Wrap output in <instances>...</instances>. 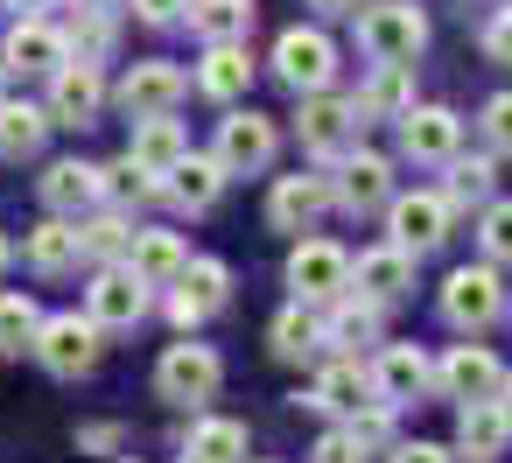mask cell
<instances>
[{"label":"cell","instance_id":"obj_1","mask_svg":"<svg viewBox=\"0 0 512 463\" xmlns=\"http://www.w3.org/2000/svg\"><path fill=\"white\" fill-rule=\"evenodd\" d=\"M358 50L372 64H414L428 50V22L421 8H407V0H379V8L358 15Z\"/></svg>","mask_w":512,"mask_h":463},{"label":"cell","instance_id":"obj_2","mask_svg":"<svg viewBox=\"0 0 512 463\" xmlns=\"http://www.w3.org/2000/svg\"><path fill=\"white\" fill-rule=\"evenodd\" d=\"M155 386H162V400H176V407H204V400H218V386H225V358L211 351V344H169L162 351V365H155Z\"/></svg>","mask_w":512,"mask_h":463},{"label":"cell","instance_id":"obj_3","mask_svg":"<svg viewBox=\"0 0 512 463\" xmlns=\"http://www.w3.org/2000/svg\"><path fill=\"white\" fill-rule=\"evenodd\" d=\"M106 330L92 323V316H43V330H36V358H43V372H57V379H78V372H92L99 365V344Z\"/></svg>","mask_w":512,"mask_h":463},{"label":"cell","instance_id":"obj_4","mask_svg":"<svg viewBox=\"0 0 512 463\" xmlns=\"http://www.w3.org/2000/svg\"><path fill=\"white\" fill-rule=\"evenodd\" d=\"M274 78H281L288 92H330V78H337V43H330L323 29H288V36L274 43Z\"/></svg>","mask_w":512,"mask_h":463},{"label":"cell","instance_id":"obj_5","mask_svg":"<svg viewBox=\"0 0 512 463\" xmlns=\"http://www.w3.org/2000/svg\"><path fill=\"white\" fill-rule=\"evenodd\" d=\"M358 106L351 99H330V92H302V120H295V134H302V148L309 155H323V162H337V155H351L358 148Z\"/></svg>","mask_w":512,"mask_h":463},{"label":"cell","instance_id":"obj_6","mask_svg":"<svg viewBox=\"0 0 512 463\" xmlns=\"http://www.w3.org/2000/svg\"><path fill=\"white\" fill-rule=\"evenodd\" d=\"M449 218H456V211H449L442 190H414V197H393V204H386V239L421 260V253H435V246L449 239Z\"/></svg>","mask_w":512,"mask_h":463},{"label":"cell","instance_id":"obj_7","mask_svg":"<svg viewBox=\"0 0 512 463\" xmlns=\"http://www.w3.org/2000/svg\"><path fill=\"white\" fill-rule=\"evenodd\" d=\"M288 288H295V302H337V295H351V253L330 246V239H302L288 253Z\"/></svg>","mask_w":512,"mask_h":463},{"label":"cell","instance_id":"obj_8","mask_svg":"<svg viewBox=\"0 0 512 463\" xmlns=\"http://www.w3.org/2000/svg\"><path fill=\"white\" fill-rule=\"evenodd\" d=\"M330 197H337L351 218H365V211H386V204H393V162H386V155H365V148L337 155Z\"/></svg>","mask_w":512,"mask_h":463},{"label":"cell","instance_id":"obj_9","mask_svg":"<svg viewBox=\"0 0 512 463\" xmlns=\"http://www.w3.org/2000/svg\"><path fill=\"white\" fill-rule=\"evenodd\" d=\"M85 316H92L99 330H134V323L148 316V281H141L127 260H113V267L85 288Z\"/></svg>","mask_w":512,"mask_h":463},{"label":"cell","instance_id":"obj_10","mask_svg":"<svg viewBox=\"0 0 512 463\" xmlns=\"http://www.w3.org/2000/svg\"><path fill=\"white\" fill-rule=\"evenodd\" d=\"M274 148H281V127H274L267 113H232V120H218V162H225V176H260V169L274 162Z\"/></svg>","mask_w":512,"mask_h":463},{"label":"cell","instance_id":"obj_11","mask_svg":"<svg viewBox=\"0 0 512 463\" xmlns=\"http://www.w3.org/2000/svg\"><path fill=\"white\" fill-rule=\"evenodd\" d=\"M225 302H232V267H225V260H190V267L176 274L169 316H176V330H197V323L218 316Z\"/></svg>","mask_w":512,"mask_h":463},{"label":"cell","instance_id":"obj_12","mask_svg":"<svg viewBox=\"0 0 512 463\" xmlns=\"http://www.w3.org/2000/svg\"><path fill=\"white\" fill-rule=\"evenodd\" d=\"M99 106H106V78H99V64H85V57L71 64V57H64V64L50 71V120H57V127H92Z\"/></svg>","mask_w":512,"mask_h":463},{"label":"cell","instance_id":"obj_13","mask_svg":"<svg viewBox=\"0 0 512 463\" xmlns=\"http://www.w3.org/2000/svg\"><path fill=\"white\" fill-rule=\"evenodd\" d=\"M498 309H505V295H498L491 260H484V267H456V274L442 281V316H449L456 330H484Z\"/></svg>","mask_w":512,"mask_h":463},{"label":"cell","instance_id":"obj_14","mask_svg":"<svg viewBox=\"0 0 512 463\" xmlns=\"http://www.w3.org/2000/svg\"><path fill=\"white\" fill-rule=\"evenodd\" d=\"M190 92V78L176 71V64H162V57H148V64H134L127 78H120V113L127 120H148V113H176V99Z\"/></svg>","mask_w":512,"mask_h":463},{"label":"cell","instance_id":"obj_15","mask_svg":"<svg viewBox=\"0 0 512 463\" xmlns=\"http://www.w3.org/2000/svg\"><path fill=\"white\" fill-rule=\"evenodd\" d=\"M505 442H512V414L498 407V393L491 400H463V414H456V456L463 463H498Z\"/></svg>","mask_w":512,"mask_h":463},{"label":"cell","instance_id":"obj_16","mask_svg":"<svg viewBox=\"0 0 512 463\" xmlns=\"http://www.w3.org/2000/svg\"><path fill=\"white\" fill-rule=\"evenodd\" d=\"M351 288L365 295V302H400L407 288H414V253L407 246H372V253H358L351 260Z\"/></svg>","mask_w":512,"mask_h":463},{"label":"cell","instance_id":"obj_17","mask_svg":"<svg viewBox=\"0 0 512 463\" xmlns=\"http://www.w3.org/2000/svg\"><path fill=\"white\" fill-rule=\"evenodd\" d=\"M456 141H463V120H456L449 106H407V113H400V148H407L414 162H449Z\"/></svg>","mask_w":512,"mask_h":463},{"label":"cell","instance_id":"obj_18","mask_svg":"<svg viewBox=\"0 0 512 463\" xmlns=\"http://www.w3.org/2000/svg\"><path fill=\"white\" fill-rule=\"evenodd\" d=\"M330 204H337L330 197V176H281L274 197H267V218H274V232H309Z\"/></svg>","mask_w":512,"mask_h":463},{"label":"cell","instance_id":"obj_19","mask_svg":"<svg viewBox=\"0 0 512 463\" xmlns=\"http://www.w3.org/2000/svg\"><path fill=\"white\" fill-rule=\"evenodd\" d=\"M498 379H505V365H498L484 344H456V351L435 365V386H442L449 400H491Z\"/></svg>","mask_w":512,"mask_h":463},{"label":"cell","instance_id":"obj_20","mask_svg":"<svg viewBox=\"0 0 512 463\" xmlns=\"http://www.w3.org/2000/svg\"><path fill=\"white\" fill-rule=\"evenodd\" d=\"M428 386H435V365H428L414 344H386V351H379V365H372V393H379V400L407 407V400H421Z\"/></svg>","mask_w":512,"mask_h":463},{"label":"cell","instance_id":"obj_21","mask_svg":"<svg viewBox=\"0 0 512 463\" xmlns=\"http://www.w3.org/2000/svg\"><path fill=\"white\" fill-rule=\"evenodd\" d=\"M71 57V43L43 22V15H22L15 29H8V43H0V64L8 71H57Z\"/></svg>","mask_w":512,"mask_h":463},{"label":"cell","instance_id":"obj_22","mask_svg":"<svg viewBox=\"0 0 512 463\" xmlns=\"http://www.w3.org/2000/svg\"><path fill=\"white\" fill-rule=\"evenodd\" d=\"M162 190H169L183 211H211L218 190H225V162H218V155H183L176 169H162Z\"/></svg>","mask_w":512,"mask_h":463},{"label":"cell","instance_id":"obj_23","mask_svg":"<svg viewBox=\"0 0 512 463\" xmlns=\"http://www.w3.org/2000/svg\"><path fill=\"white\" fill-rule=\"evenodd\" d=\"M127 267H134L148 288H176V274L190 267V246H183L176 232H134V246H127Z\"/></svg>","mask_w":512,"mask_h":463},{"label":"cell","instance_id":"obj_24","mask_svg":"<svg viewBox=\"0 0 512 463\" xmlns=\"http://www.w3.org/2000/svg\"><path fill=\"white\" fill-rule=\"evenodd\" d=\"M323 344L330 351H344V358H358L365 344H379V302H351V295H337L330 302V316H323Z\"/></svg>","mask_w":512,"mask_h":463},{"label":"cell","instance_id":"obj_25","mask_svg":"<svg viewBox=\"0 0 512 463\" xmlns=\"http://www.w3.org/2000/svg\"><path fill=\"white\" fill-rule=\"evenodd\" d=\"M78 260H85L78 218H43V225L29 232V267H36V274H71Z\"/></svg>","mask_w":512,"mask_h":463},{"label":"cell","instance_id":"obj_26","mask_svg":"<svg viewBox=\"0 0 512 463\" xmlns=\"http://www.w3.org/2000/svg\"><path fill=\"white\" fill-rule=\"evenodd\" d=\"M351 106H358V120H400V113L414 106V64H379L372 85H365Z\"/></svg>","mask_w":512,"mask_h":463},{"label":"cell","instance_id":"obj_27","mask_svg":"<svg viewBox=\"0 0 512 463\" xmlns=\"http://www.w3.org/2000/svg\"><path fill=\"white\" fill-rule=\"evenodd\" d=\"M43 204H50L57 218L92 211V204H99V169H92V162H50V176H43Z\"/></svg>","mask_w":512,"mask_h":463},{"label":"cell","instance_id":"obj_28","mask_svg":"<svg viewBox=\"0 0 512 463\" xmlns=\"http://www.w3.org/2000/svg\"><path fill=\"white\" fill-rule=\"evenodd\" d=\"M127 155L162 176V169H176V162L190 155V141H183V127H176L169 113H148V120H134V148H127Z\"/></svg>","mask_w":512,"mask_h":463},{"label":"cell","instance_id":"obj_29","mask_svg":"<svg viewBox=\"0 0 512 463\" xmlns=\"http://www.w3.org/2000/svg\"><path fill=\"white\" fill-rule=\"evenodd\" d=\"M365 393H372V372H365L358 358H337V365H330V372L316 379L309 407H323V414H344V421H351V414L365 407Z\"/></svg>","mask_w":512,"mask_h":463},{"label":"cell","instance_id":"obj_30","mask_svg":"<svg viewBox=\"0 0 512 463\" xmlns=\"http://www.w3.org/2000/svg\"><path fill=\"white\" fill-rule=\"evenodd\" d=\"M197 85H204L211 99H239V92L253 85V57H246V43H211L204 64H197Z\"/></svg>","mask_w":512,"mask_h":463},{"label":"cell","instance_id":"obj_31","mask_svg":"<svg viewBox=\"0 0 512 463\" xmlns=\"http://www.w3.org/2000/svg\"><path fill=\"white\" fill-rule=\"evenodd\" d=\"M190 29L204 43H246L253 36V0H190Z\"/></svg>","mask_w":512,"mask_h":463},{"label":"cell","instance_id":"obj_32","mask_svg":"<svg viewBox=\"0 0 512 463\" xmlns=\"http://www.w3.org/2000/svg\"><path fill=\"white\" fill-rule=\"evenodd\" d=\"M50 127H57V120H50V106H15V99H0V155H8V162L36 155Z\"/></svg>","mask_w":512,"mask_h":463},{"label":"cell","instance_id":"obj_33","mask_svg":"<svg viewBox=\"0 0 512 463\" xmlns=\"http://www.w3.org/2000/svg\"><path fill=\"white\" fill-rule=\"evenodd\" d=\"M99 197H113L120 211H134V204L162 197V176H155V169H141L134 155H120V162H106V169H99Z\"/></svg>","mask_w":512,"mask_h":463},{"label":"cell","instance_id":"obj_34","mask_svg":"<svg viewBox=\"0 0 512 463\" xmlns=\"http://www.w3.org/2000/svg\"><path fill=\"white\" fill-rule=\"evenodd\" d=\"M183 449L204 456V463H239V456H246V421L204 414V421H190V442H183Z\"/></svg>","mask_w":512,"mask_h":463},{"label":"cell","instance_id":"obj_35","mask_svg":"<svg viewBox=\"0 0 512 463\" xmlns=\"http://www.w3.org/2000/svg\"><path fill=\"white\" fill-rule=\"evenodd\" d=\"M36 330H43V309L15 288H0V358H22L36 344Z\"/></svg>","mask_w":512,"mask_h":463},{"label":"cell","instance_id":"obj_36","mask_svg":"<svg viewBox=\"0 0 512 463\" xmlns=\"http://www.w3.org/2000/svg\"><path fill=\"white\" fill-rule=\"evenodd\" d=\"M491 183H498V169H491V155H449V183H442V197H449V211H463V204H491Z\"/></svg>","mask_w":512,"mask_h":463},{"label":"cell","instance_id":"obj_37","mask_svg":"<svg viewBox=\"0 0 512 463\" xmlns=\"http://www.w3.org/2000/svg\"><path fill=\"white\" fill-rule=\"evenodd\" d=\"M316 351H323V323L309 316V302L281 309L274 316V358H316Z\"/></svg>","mask_w":512,"mask_h":463},{"label":"cell","instance_id":"obj_38","mask_svg":"<svg viewBox=\"0 0 512 463\" xmlns=\"http://www.w3.org/2000/svg\"><path fill=\"white\" fill-rule=\"evenodd\" d=\"M78 232H85V253H92V260H127V246H134V225H127L120 211H99V218H85Z\"/></svg>","mask_w":512,"mask_h":463},{"label":"cell","instance_id":"obj_39","mask_svg":"<svg viewBox=\"0 0 512 463\" xmlns=\"http://www.w3.org/2000/svg\"><path fill=\"white\" fill-rule=\"evenodd\" d=\"M477 239H484V260L491 267H512V204H484Z\"/></svg>","mask_w":512,"mask_h":463},{"label":"cell","instance_id":"obj_40","mask_svg":"<svg viewBox=\"0 0 512 463\" xmlns=\"http://www.w3.org/2000/svg\"><path fill=\"white\" fill-rule=\"evenodd\" d=\"M386 428H393V400H365V407L351 414V435H358V449H379V442H386Z\"/></svg>","mask_w":512,"mask_h":463},{"label":"cell","instance_id":"obj_41","mask_svg":"<svg viewBox=\"0 0 512 463\" xmlns=\"http://www.w3.org/2000/svg\"><path fill=\"white\" fill-rule=\"evenodd\" d=\"M64 43L92 64V57H106V50H113V22H106V15H78V36H64Z\"/></svg>","mask_w":512,"mask_h":463},{"label":"cell","instance_id":"obj_42","mask_svg":"<svg viewBox=\"0 0 512 463\" xmlns=\"http://www.w3.org/2000/svg\"><path fill=\"white\" fill-rule=\"evenodd\" d=\"M484 141H491L498 155H512V92L484 99Z\"/></svg>","mask_w":512,"mask_h":463},{"label":"cell","instance_id":"obj_43","mask_svg":"<svg viewBox=\"0 0 512 463\" xmlns=\"http://www.w3.org/2000/svg\"><path fill=\"white\" fill-rule=\"evenodd\" d=\"M484 57H491V64H512V0L484 22Z\"/></svg>","mask_w":512,"mask_h":463},{"label":"cell","instance_id":"obj_44","mask_svg":"<svg viewBox=\"0 0 512 463\" xmlns=\"http://www.w3.org/2000/svg\"><path fill=\"white\" fill-rule=\"evenodd\" d=\"M316 463H365V449H358L351 428H330V435L316 442Z\"/></svg>","mask_w":512,"mask_h":463},{"label":"cell","instance_id":"obj_45","mask_svg":"<svg viewBox=\"0 0 512 463\" xmlns=\"http://www.w3.org/2000/svg\"><path fill=\"white\" fill-rule=\"evenodd\" d=\"M127 8H134L141 22H176V15L190 8V0H127Z\"/></svg>","mask_w":512,"mask_h":463},{"label":"cell","instance_id":"obj_46","mask_svg":"<svg viewBox=\"0 0 512 463\" xmlns=\"http://www.w3.org/2000/svg\"><path fill=\"white\" fill-rule=\"evenodd\" d=\"M393 463H449V449H442V442H400Z\"/></svg>","mask_w":512,"mask_h":463},{"label":"cell","instance_id":"obj_47","mask_svg":"<svg viewBox=\"0 0 512 463\" xmlns=\"http://www.w3.org/2000/svg\"><path fill=\"white\" fill-rule=\"evenodd\" d=\"M120 428H78V449H113Z\"/></svg>","mask_w":512,"mask_h":463},{"label":"cell","instance_id":"obj_48","mask_svg":"<svg viewBox=\"0 0 512 463\" xmlns=\"http://www.w3.org/2000/svg\"><path fill=\"white\" fill-rule=\"evenodd\" d=\"M316 15H358V0H309Z\"/></svg>","mask_w":512,"mask_h":463},{"label":"cell","instance_id":"obj_49","mask_svg":"<svg viewBox=\"0 0 512 463\" xmlns=\"http://www.w3.org/2000/svg\"><path fill=\"white\" fill-rule=\"evenodd\" d=\"M0 8H15V15H43L50 0H0Z\"/></svg>","mask_w":512,"mask_h":463},{"label":"cell","instance_id":"obj_50","mask_svg":"<svg viewBox=\"0 0 512 463\" xmlns=\"http://www.w3.org/2000/svg\"><path fill=\"white\" fill-rule=\"evenodd\" d=\"M120 0H78V15H113Z\"/></svg>","mask_w":512,"mask_h":463},{"label":"cell","instance_id":"obj_51","mask_svg":"<svg viewBox=\"0 0 512 463\" xmlns=\"http://www.w3.org/2000/svg\"><path fill=\"white\" fill-rule=\"evenodd\" d=\"M498 407H505V414H512V372H505V379H498Z\"/></svg>","mask_w":512,"mask_h":463},{"label":"cell","instance_id":"obj_52","mask_svg":"<svg viewBox=\"0 0 512 463\" xmlns=\"http://www.w3.org/2000/svg\"><path fill=\"white\" fill-rule=\"evenodd\" d=\"M0 274H8V239H0Z\"/></svg>","mask_w":512,"mask_h":463},{"label":"cell","instance_id":"obj_53","mask_svg":"<svg viewBox=\"0 0 512 463\" xmlns=\"http://www.w3.org/2000/svg\"><path fill=\"white\" fill-rule=\"evenodd\" d=\"M183 463H204V456H190V449H183Z\"/></svg>","mask_w":512,"mask_h":463}]
</instances>
